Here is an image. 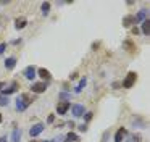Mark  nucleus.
<instances>
[{"mask_svg":"<svg viewBox=\"0 0 150 142\" xmlns=\"http://www.w3.org/2000/svg\"><path fill=\"white\" fill-rule=\"evenodd\" d=\"M98 45H100L98 42H94V44H92V50H95V48H98Z\"/></svg>","mask_w":150,"mask_h":142,"instance_id":"28","label":"nucleus"},{"mask_svg":"<svg viewBox=\"0 0 150 142\" xmlns=\"http://www.w3.org/2000/svg\"><path fill=\"white\" fill-rule=\"evenodd\" d=\"M36 76H37V70L33 66V65H31V66H28L26 70H24V77H26V79L33 81Z\"/></svg>","mask_w":150,"mask_h":142,"instance_id":"7","label":"nucleus"},{"mask_svg":"<svg viewBox=\"0 0 150 142\" xmlns=\"http://www.w3.org/2000/svg\"><path fill=\"white\" fill-rule=\"evenodd\" d=\"M92 116H94V113H91V111H89V113H86L84 119H86V121H91V119H92Z\"/></svg>","mask_w":150,"mask_h":142,"instance_id":"26","label":"nucleus"},{"mask_svg":"<svg viewBox=\"0 0 150 142\" xmlns=\"http://www.w3.org/2000/svg\"><path fill=\"white\" fill-rule=\"evenodd\" d=\"M31 103H33V99H31L28 94H24V92L16 97V110L18 111H24Z\"/></svg>","mask_w":150,"mask_h":142,"instance_id":"1","label":"nucleus"},{"mask_svg":"<svg viewBox=\"0 0 150 142\" xmlns=\"http://www.w3.org/2000/svg\"><path fill=\"white\" fill-rule=\"evenodd\" d=\"M118 87H121V82H113V89H118Z\"/></svg>","mask_w":150,"mask_h":142,"instance_id":"29","label":"nucleus"},{"mask_svg":"<svg viewBox=\"0 0 150 142\" xmlns=\"http://www.w3.org/2000/svg\"><path fill=\"white\" fill-rule=\"evenodd\" d=\"M129 142H140V136H139V134H137V136L134 134L132 137H131V141H129Z\"/></svg>","mask_w":150,"mask_h":142,"instance_id":"24","label":"nucleus"},{"mask_svg":"<svg viewBox=\"0 0 150 142\" xmlns=\"http://www.w3.org/2000/svg\"><path fill=\"white\" fill-rule=\"evenodd\" d=\"M5 48H7V44H5V42H0V55L5 52Z\"/></svg>","mask_w":150,"mask_h":142,"instance_id":"25","label":"nucleus"},{"mask_svg":"<svg viewBox=\"0 0 150 142\" xmlns=\"http://www.w3.org/2000/svg\"><path fill=\"white\" fill-rule=\"evenodd\" d=\"M86 84H87V79H86V77H82V79L79 81V84L74 87V92H76V94H79V92L82 90V87H86Z\"/></svg>","mask_w":150,"mask_h":142,"instance_id":"19","label":"nucleus"},{"mask_svg":"<svg viewBox=\"0 0 150 142\" xmlns=\"http://www.w3.org/2000/svg\"><path fill=\"white\" fill-rule=\"evenodd\" d=\"M45 129V124L44 123H37V124H33V128L29 129V136L31 137H37V136L40 134V132Z\"/></svg>","mask_w":150,"mask_h":142,"instance_id":"4","label":"nucleus"},{"mask_svg":"<svg viewBox=\"0 0 150 142\" xmlns=\"http://www.w3.org/2000/svg\"><path fill=\"white\" fill-rule=\"evenodd\" d=\"M136 81H137V74L134 73V71H129L127 76L124 77V81L121 82V87H124V89H131V87L136 84Z\"/></svg>","mask_w":150,"mask_h":142,"instance_id":"2","label":"nucleus"},{"mask_svg":"<svg viewBox=\"0 0 150 142\" xmlns=\"http://www.w3.org/2000/svg\"><path fill=\"white\" fill-rule=\"evenodd\" d=\"M2 119H4V118H2V113H0V123H2Z\"/></svg>","mask_w":150,"mask_h":142,"instance_id":"34","label":"nucleus"},{"mask_svg":"<svg viewBox=\"0 0 150 142\" xmlns=\"http://www.w3.org/2000/svg\"><path fill=\"white\" fill-rule=\"evenodd\" d=\"M15 66H16V58H15V57H8L7 60H5V68L10 71V70H13Z\"/></svg>","mask_w":150,"mask_h":142,"instance_id":"12","label":"nucleus"},{"mask_svg":"<svg viewBox=\"0 0 150 142\" xmlns=\"http://www.w3.org/2000/svg\"><path fill=\"white\" fill-rule=\"evenodd\" d=\"M140 31H142L144 36H150V19L142 21V28H140Z\"/></svg>","mask_w":150,"mask_h":142,"instance_id":"15","label":"nucleus"},{"mask_svg":"<svg viewBox=\"0 0 150 142\" xmlns=\"http://www.w3.org/2000/svg\"><path fill=\"white\" fill-rule=\"evenodd\" d=\"M139 32H140V31H139L137 28H132V34H134V36H136V34H139Z\"/></svg>","mask_w":150,"mask_h":142,"instance_id":"31","label":"nucleus"},{"mask_svg":"<svg viewBox=\"0 0 150 142\" xmlns=\"http://www.w3.org/2000/svg\"><path fill=\"white\" fill-rule=\"evenodd\" d=\"M123 47H124V48H127L129 52H134V50H136V45H134V44H132V40H129V39L123 42Z\"/></svg>","mask_w":150,"mask_h":142,"instance_id":"20","label":"nucleus"},{"mask_svg":"<svg viewBox=\"0 0 150 142\" xmlns=\"http://www.w3.org/2000/svg\"><path fill=\"white\" fill-rule=\"evenodd\" d=\"M55 121V115H49V118H47V123H53Z\"/></svg>","mask_w":150,"mask_h":142,"instance_id":"27","label":"nucleus"},{"mask_svg":"<svg viewBox=\"0 0 150 142\" xmlns=\"http://www.w3.org/2000/svg\"><path fill=\"white\" fill-rule=\"evenodd\" d=\"M131 24H136V19H134V15H127L123 18V26L124 28H129Z\"/></svg>","mask_w":150,"mask_h":142,"instance_id":"14","label":"nucleus"},{"mask_svg":"<svg viewBox=\"0 0 150 142\" xmlns=\"http://www.w3.org/2000/svg\"><path fill=\"white\" fill-rule=\"evenodd\" d=\"M26 24H28V19L26 18H16L15 19V28L16 29H23V28H26Z\"/></svg>","mask_w":150,"mask_h":142,"instance_id":"13","label":"nucleus"},{"mask_svg":"<svg viewBox=\"0 0 150 142\" xmlns=\"http://www.w3.org/2000/svg\"><path fill=\"white\" fill-rule=\"evenodd\" d=\"M78 129H79L81 132H86V131H87V126H86V123H82V124H79V126H78Z\"/></svg>","mask_w":150,"mask_h":142,"instance_id":"23","label":"nucleus"},{"mask_svg":"<svg viewBox=\"0 0 150 142\" xmlns=\"http://www.w3.org/2000/svg\"><path fill=\"white\" fill-rule=\"evenodd\" d=\"M71 108V103L69 102H58L57 103V113L58 115H66V111Z\"/></svg>","mask_w":150,"mask_h":142,"instance_id":"6","label":"nucleus"},{"mask_svg":"<svg viewBox=\"0 0 150 142\" xmlns=\"http://www.w3.org/2000/svg\"><path fill=\"white\" fill-rule=\"evenodd\" d=\"M8 102H10V100H8V97H5V95H2V94H0V107H7Z\"/></svg>","mask_w":150,"mask_h":142,"instance_id":"21","label":"nucleus"},{"mask_svg":"<svg viewBox=\"0 0 150 142\" xmlns=\"http://www.w3.org/2000/svg\"><path fill=\"white\" fill-rule=\"evenodd\" d=\"M69 94L68 92H60V95H58V99H62V102H68V99H69Z\"/></svg>","mask_w":150,"mask_h":142,"instance_id":"22","label":"nucleus"},{"mask_svg":"<svg viewBox=\"0 0 150 142\" xmlns=\"http://www.w3.org/2000/svg\"><path fill=\"white\" fill-rule=\"evenodd\" d=\"M147 15H149V10L142 8L136 16H134V19H136V23H142V21H145V19H147Z\"/></svg>","mask_w":150,"mask_h":142,"instance_id":"10","label":"nucleus"},{"mask_svg":"<svg viewBox=\"0 0 150 142\" xmlns=\"http://www.w3.org/2000/svg\"><path fill=\"white\" fill-rule=\"evenodd\" d=\"M84 113H86L84 105H79V103H74V105H71V115L74 116V118L84 116Z\"/></svg>","mask_w":150,"mask_h":142,"instance_id":"3","label":"nucleus"},{"mask_svg":"<svg viewBox=\"0 0 150 142\" xmlns=\"http://www.w3.org/2000/svg\"><path fill=\"white\" fill-rule=\"evenodd\" d=\"M37 76L42 77L44 82H47V81L52 79V74H50V71H49V70H45V68H39V70H37Z\"/></svg>","mask_w":150,"mask_h":142,"instance_id":"8","label":"nucleus"},{"mask_svg":"<svg viewBox=\"0 0 150 142\" xmlns=\"http://www.w3.org/2000/svg\"><path fill=\"white\" fill-rule=\"evenodd\" d=\"M76 77H78V73H73L71 76H69V79H76Z\"/></svg>","mask_w":150,"mask_h":142,"instance_id":"32","label":"nucleus"},{"mask_svg":"<svg viewBox=\"0 0 150 142\" xmlns=\"http://www.w3.org/2000/svg\"><path fill=\"white\" fill-rule=\"evenodd\" d=\"M40 11H42L44 16H47L50 13V2H44L42 5H40Z\"/></svg>","mask_w":150,"mask_h":142,"instance_id":"18","label":"nucleus"},{"mask_svg":"<svg viewBox=\"0 0 150 142\" xmlns=\"http://www.w3.org/2000/svg\"><path fill=\"white\" fill-rule=\"evenodd\" d=\"M4 87H5V82H4V81H0V90L4 89Z\"/></svg>","mask_w":150,"mask_h":142,"instance_id":"33","label":"nucleus"},{"mask_svg":"<svg viewBox=\"0 0 150 142\" xmlns=\"http://www.w3.org/2000/svg\"><path fill=\"white\" fill-rule=\"evenodd\" d=\"M31 90H33L34 94H42V92H45V90H47V82H44V81H40V82H33Z\"/></svg>","mask_w":150,"mask_h":142,"instance_id":"5","label":"nucleus"},{"mask_svg":"<svg viewBox=\"0 0 150 142\" xmlns=\"http://www.w3.org/2000/svg\"><path fill=\"white\" fill-rule=\"evenodd\" d=\"M47 142H49V141H47Z\"/></svg>","mask_w":150,"mask_h":142,"instance_id":"36","label":"nucleus"},{"mask_svg":"<svg viewBox=\"0 0 150 142\" xmlns=\"http://www.w3.org/2000/svg\"><path fill=\"white\" fill-rule=\"evenodd\" d=\"M127 134V129L126 128H120L116 131V134H115V142H123L124 136Z\"/></svg>","mask_w":150,"mask_h":142,"instance_id":"11","label":"nucleus"},{"mask_svg":"<svg viewBox=\"0 0 150 142\" xmlns=\"http://www.w3.org/2000/svg\"><path fill=\"white\" fill-rule=\"evenodd\" d=\"M78 141H79L78 134H74V132H68V134L65 136V141L63 142H78Z\"/></svg>","mask_w":150,"mask_h":142,"instance_id":"17","label":"nucleus"},{"mask_svg":"<svg viewBox=\"0 0 150 142\" xmlns=\"http://www.w3.org/2000/svg\"><path fill=\"white\" fill-rule=\"evenodd\" d=\"M18 87H20V84H18L16 81H13V82H11V86L8 87V89H4V90H2V95L8 97V95H10V94L16 92V89H18Z\"/></svg>","mask_w":150,"mask_h":142,"instance_id":"9","label":"nucleus"},{"mask_svg":"<svg viewBox=\"0 0 150 142\" xmlns=\"http://www.w3.org/2000/svg\"><path fill=\"white\" fill-rule=\"evenodd\" d=\"M21 141V129L15 128L13 132H11V142H20Z\"/></svg>","mask_w":150,"mask_h":142,"instance_id":"16","label":"nucleus"},{"mask_svg":"<svg viewBox=\"0 0 150 142\" xmlns=\"http://www.w3.org/2000/svg\"><path fill=\"white\" fill-rule=\"evenodd\" d=\"M29 142H39V141H29Z\"/></svg>","mask_w":150,"mask_h":142,"instance_id":"35","label":"nucleus"},{"mask_svg":"<svg viewBox=\"0 0 150 142\" xmlns=\"http://www.w3.org/2000/svg\"><path fill=\"white\" fill-rule=\"evenodd\" d=\"M0 142H8L7 136H2V137H0Z\"/></svg>","mask_w":150,"mask_h":142,"instance_id":"30","label":"nucleus"}]
</instances>
